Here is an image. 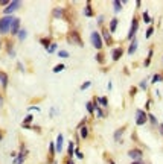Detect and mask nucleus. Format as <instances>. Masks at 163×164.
<instances>
[{
  "instance_id": "obj_1",
  "label": "nucleus",
  "mask_w": 163,
  "mask_h": 164,
  "mask_svg": "<svg viewBox=\"0 0 163 164\" xmlns=\"http://www.w3.org/2000/svg\"><path fill=\"white\" fill-rule=\"evenodd\" d=\"M14 18H15L14 15H3V17H0V35H8L9 34Z\"/></svg>"
},
{
  "instance_id": "obj_2",
  "label": "nucleus",
  "mask_w": 163,
  "mask_h": 164,
  "mask_svg": "<svg viewBox=\"0 0 163 164\" xmlns=\"http://www.w3.org/2000/svg\"><path fill=\"white\" fill-rule=\"evenodd\" d=\"M90 41H92V46H93L94 49H98V50H101L102 46H104L101 32H98V31H93V32L90 34Z\"/></svg>"
},
{
  "instance_id": "obj_3",
  "label": "nucleus",
  "mask_w": 163,
  "mask_h": 164,
  "mask_svg": "<svg viewBox=\"0 0 163 164\" xmlns=\"http://www.w3.org/2000/svg\"><path fill=\"white\" fill-rule=\"evenodd\" d=\"M67 40H69L70 44H76V46H79V47L84 46V43H82V38H81V35H79V32H78V31H75V29H72V31L69 32Z\"/></svg>"
},
{
  "instance_id": "obj_4",
  "label": "nucleus",
  "mask_w": 163,
  "mask_h": 164,
  "mask_svg": "<svg viewBox=\"0 0 163 164\" xmlns=\"http://www.w3.org/2000/svg\"><path fill=\"white\" fill-rule=\"evenodd\" d=\"M146 122H148V113L143 109H136V125L143 126Z\"/></svg>"
},
{
  "instance_id": "obj_5",
  "label": "nucleus",
  "mask_w": 163,
  "mask_h": 164,
  "mask_svg": "<svg viewBox=\"0 0 163 164\" xmlns=\"http://www.w3.org/2000/svg\"><path fill=\"white\" fill-rule=\"evenodd\" d=\"M20 6H22V2H20V0H12L11 3L3 9V14H5V15H12V14L17 11Z\"/></svg>"
},
{
  "instance_id": "obj_6",
  "label": "nucleus",
  "mask_w": 163,
  "mask_h": 164,
  "mask_svg": "<svg viewBox=\"0 0 163 164\" xmlns=\"http://www.w3.org/2000/svg\"><path fill=\"white\" fill-rule=\"evenodd\" d=\"M137 31H139V18L134 15L133 17V20H131V27H130V32H128V40H133L134 38V35L137 34Z\"/></svg>"
},
{
  "instance_id": "obj_7",
  "label": "nucleus",
  "mask_w": 163,
  "mask_h": 164,
  "mask_svg": "<svg viewBox=\"0 0 163 164\" xmlns=\"http://www.w3.org/2000/svg\"><path fill=\"white\" fill-rule=\"evenodd\" d=\"M101 36H102V41H104L107 46H113L115 40H113V36L110 34L108 27H102V29H101Z\"/></svg>"
},
{
  "instance_id": "obj_8",
  "label": "nucleus",
  "mask_w": 163,
  "mask_h": 164,
  "mask_svg": "<svg viewBox=\"0 0 163 164\" xmlns=\"http://www.w3.org/2000/svg\"><path fill=\"white\" fill-rule=\"evenodd\" d=\"M20 29H22V20L18 18V17H15L14 18V22L11 24V31H9V34L12 36H17L18 35V32H20Z\"/></svg>"
},
{
  "instance_id": "obj_9",
  "label": "nucleus",
  "mask_w": 163,
  "mask_h": 164,
  "mask_svg": "<svg viewBox=\"0 0 163 164\" xmlns=\"http://www.w3.org/2000/svg\"><path fill=\"white\" fill-rule=\"evenodd\" d=\"M128 157L133 160V161H136V160H142V157H143V151L139 149V147L130 149V151H128Z\"/></svg>"
},
{
  "instance_id": "obj_10",
  "label": "nucleus",
  "mask_w": 163,
  "mask_h": 164,
  "mask_svg": "<svg viewBox=\"0 0 163 164\" xmlns=\"http://www.w3.org/2000/svg\"><path fill=\"white\" fill-rule=\"evenodd\" d=\"M52 17L53 18H61V20H66V9L64 8H61V6H57V8H53V11H52Z\"/></svg>"
},
{
  "instance_id": "obj_11",
  "label": "nucleus",
  "mask_w": 163,
  "mask_h": 164,
  "mask_svg": "<svg viewBox=\"0 0 163 164\" xmlns=\"http://www.w3.org/2000/svg\"><path fill=\"white\" fill-rule=\"evenodd\" d=\"M0 84H2V88L3 90H6L8 88V84H9V76H8V73L3 70H0Z\"/></svg>"
},
{
  "instance_id": "obj_12",
  "label": "nucleus",
  "mask_w": 163,
  "mask_h": 164,
  "mask_svg": "<svg viewBox=\"0 0 163 164\" xmlns=\"http://www.w3.org/2000/svg\"><path fill=\"white\" fill-rule=\"evenodd\" d=\"M122 55H124V47H116V49H113V52H111V59L117 62L119 59L122 58Z\"/></svg>"
},
{
  "instance_id": "obj_13",
  "label": "nucleus",
  "mask_w": 163,
  "mask_h": 164,
  "mask_svg": "<svg viewBox=\"0 0 163 164\" xmlns=\"http://www.w3.org/2000/svg\"><path fill=\"white\" fill-rule=\"evenodd\" d=\"M78 129H79V138H82V140H87L89 138V126L87 125H79L78 126Z\"/></svg>"
},
{
  "instance_id": "obj_14",
  "label": "nucleus",
  "mask_w": 163,
  "mask_h": 164,
  "mask_svg": "<svg viewBox=\"0 0 163 164\" xmlns=\"http://www.w3.org/2000/svg\"><path fill=\"white\" fill-rule=\"evenodd\" d=\"M63 143H64V135H63V134H58V135H57V143H55V151H57V152H61V151H63Z\"/></svg>"
},
{
  "instance_id": "obj_15",
  "label": "nucleus",
  "mask_w": 163,
  "mask_h": 164,
  "mask_svg": "<svg viewBox=\"0 0 163 164\" xmlns=\"http://www.w3.org/2000/svg\"><path fill=\"white\" fill-rule=\"evenodd\" d=\"M137 46H139V41H137L136 38H133L131 43H130V47H128V52H127V53H128V55H133V53L137 50Z\"/></svg>"
},
{
  "instance_id": "obj_16",
  "label": "nucleus",
  "mask_w": 163,
  "mask_h": 164,
  "mask_svg": "<svg viewBox=\"0 0 163 164\" xmlns=\"http://www.w3.org/2000/svg\"><path fill=\"white\" fill-rule=\"evenodd\" d=\"M117 23H119V20H117V17H113L111 20H110V27H108V31H110V34H115L117 31Z\"/></svg>"
},
{
  "instance_id": "obj_17",
  "label": "nucleus",
  "mask_w": 163,
  "mask_h": 164,
  "mask_svg": "<svg viewBox=\"0 0 163 164\" xmlns=\"http://www.w3.org/2000/svg\"><path fill=\"white\" fill-rule=\"evenodd\" d=\"M125 131H127V126H122V128L116 129V132H115V135H113L115 141H120V137L125 134Z\"/></svg>"
},
{
  "instance_id": "obj_18",
  "label": "nucleus",
  "mask_w": 163,
  "mask_h": 164,
  "mask_svg": "<svg viewBox=\"0 0 163 164\" xmlns=\"http://www.w3.org/2000/svg\"><path fill=\"white\" fill-rule=\"evenodd\" d=\"M84 14H85V17H93V9H92V3L90 2H87V5L84 8Z\"/></svg>"
},
{
  "instance_id": "obj_19",
  "label": "nucleus",
  "mask_w": 163,
  "mask_h": 164,
  "mask_svg": "<svg viewBox=\"0 0 163 164\" xmlns=\"http://www.w3.org/2000/svg\"><path fill=\"white\" fill-rule=\"evenodd\" d=\"M96 99V102H98V105H102L104 108L108 106V99L105 97V96H101V97H94Z\"/></svg>"
},
{
  "instance_id": "obj_20",
  "label": "nucleus",
  "mask_w": 163,
  "mask_h": 164,
  "mask_svg": "<svg viewBox=\"0 0 163 164\" xmlns=\"http://www.w3.org/2000/svg\"><path fill=\"white\" fill-rule=\"evenodd\" d=\"M113 9H115L116 14L122 11V2H120V0H115V2H113Z\"/></svg>"
},
{
  "instance_id": "obj_21",
  "label": "nucleus",
  "mask_w": 163,
  "mask_h": 164,
  "mask_svg": "<svg viewBox=\"0 0 163 164\" xmlns=\"http://www.w3.org/2000/svg\"><path fill=\"white\" fill-rule=\"evenodd\" d=\"M26 36H28V31L22 27V29H20V32H18V35H17L18 41H24V40H26Z\"/></svg>"
},
{
  "instance_id": "obj_22",
  "label": "nucleus",
  "mask_w": 163,
  "mask_h": 164,
  "mask_svg": "<svg viewBox=\"0 0 163 164\" xmlns=\"http://www.w3.org/2000/svg\"><path fill=\"white\" fill-rule=\"evenodd\" d=\"M40 43H41V44H43V46H44V49H49V46H50V44H52V41H50V38H40Z\"/></svg>"
},
{
  "instance_id": "obj_23",
  "label": "nucleus",
  "mask_w": 163,
  "mask_h": 164,
  "mask_svg": "<svg viewBox=\"0 0 163 164\" xmlns=\"http://www.w3.org/2000/svg\"><path fill=\"white\" fill-rule=\"evenodd\" d=\"M73 153H75V144H73V141H70L69 147H67V155H69V158L73 157Z\"/></svg>"
},
{
  "instance_id": "obj_24",
  "label": "nucleus",
  "mask_w": 163,
  "mask_h": 164,
  "mask_svg": "<svg viewBox=\"0 0 163 164\" xmlns=\"http://www.w3.org/2000/svg\"><path fill=\"white\" fill-rule=\"evenodd\" d=\"M142 20H143L145 23H152V18L150 17V14H148L146 11H145L143 14H142Z\"/></svg>"
},
{
  "instance_id": "obj_25",
  "label": "nucleus",
  "mask_w": 163,
  "mask_h": 164,
  "mask_svg": "<svg viewBox=\"0 0 163 164\" xmlns=\"http://www.w3.org/2000/svg\"><path fill=\"white\" fill-rule=\"evenodd\" d=\"M148 120L151 122L152 126H157V125H159V123H157V118L154 117V114H151V113H148Z\"/></svg>"
},
{
  "instance_id": "obj_26",
  "label": "nucleus",
  "mask_w": 163,
  "mask_h": 164,
  "mask_svg": "<svg viewBox=\"0 0 163 164\" xmlns=\"http://www.w3.org/2000/svg\"><path fill=\"white\" fill-rule=\"evenodd\" d=\"M64 69H66V64H58L57 67L52 69V71H53V73H59V71H63Z\"/></svg>"
},
{
  "instance_id": "obj_27",
  "label": "nucleus",
  "mask_w": 163,
  "mask_h": 164,
  "mask_svg": "<svg viewBox=\"0 0 163 164\" xmlns=\"http://www.w3.org/2000/svg\"><path fill=\"white\" fill-rule=\"evenodd\" d=\"M94 58H96V61H98L99 64H104V62H105V58H104V53H102V52H99Z\"/></svg>"
},
{
  "instance_id": "obj_28",
  "label": "nucleus",
  "mask_w": 163,
  "mask_h": 164,
  "mask_svg": "<svg viewBox=\"0 0 163 164\" xmlns=\"http://www.w3.org/2000/svg\"><path fill=\"white\" fill-rule=\"evenodd\" d=\"M85 108H87L89 114H94V106H93L92 102H87V104H85Z\"/></svg>"
},
{
  "instance_id": "obj_29",
  "label": "nucleus",
  "mask_w": 163,
  "mask_h": 164,
  "mask_svg": "<svg viewBox=\"0 0 163 164\" xmlns=\"http://www.w3.org/2000/svg\"><path fill=\"white\" fill-rule=\"evenodd\" d=\"M162 79H163V78H162V73H155V75L152 76L151 82H152V84H155V82H157V81L160 82V81H162Z\"/></svg>"
},
{
  "instance_id": "obj_30",
  "label": "nucleus",
  "mask_w": 163,
  "mask_h": 164,
  "mask_svg": "<svg viewBox=\"0 0 163 164\" xmlns=\"http://www.w3.org/2000/svg\"><path fill=\"white\" fill-rule=\"evenodd\" d=\"M57 55H58L59 58H69V56H70L67 50H58V53H57Z\"/></svg>"
},
{
  "instance_id": "obj_31",
  "label": "nucleus",
  "mask_w": 163,
  "mask_h": 164,
  "mask_svg": "<svg viewBox=\"0 0 163 164\" xmlns=\"http://www.w3.org/2000/svg\"><path fill=\"white\" fill-rule=\"evenodd\" d=\"M151 58H152V49H150V53H148V58L145 59V67H148V65H150V62H151Z\"/></svg>"
},
{
  "instance_id": "obj_32",
  "label": "nucleus",
  "mask_w": 163,
  "mask_h": 164,
  "mask_svg": "<svg viewBox=\"0 0 163 164\" xmlns=\"http://www.w3.org/2000/svg\"><path fill=\"white\" fill-rule=\"evenodd\" d=\"M152 34H154V26H150V27H148V31L145 32V38H150Z\"/></svg>"
},
{
  "instance_id": "obj_33",
  "label": "nucleus",
  "mask_w": 163,
  "mask_h": 164,
  "mask_svg": "<svg viewBox=\"0 0 163 164\" xmlns=\"http://www.w3.org/2000/svg\"><path fill=\"white\" fill-rule=\"evenodd\" d=\"M90 85H92V82H90V81H85V82H84V84L81 85V88H79V90H81V91H85V90H87Z\"/></svg>"
},
{
  "instance_id": "obj_34",
  "label": "nucleus",
  "mask_w": 163,
  "mask_h": 164,
  "mask_svg": "<svg viewBox=\"0 0 163 164\" xmlns=\"http://www.w3.org/2000/svg\"><path fill=\"white\" fill-rule=\"evenodd\" d=\"M139 87H140V88H142V90H146V88H148V81H146V79H143V81H140Z\"/></svg>"
},
{
  "instance_id": "obj_35",
  "label": "nucleus",
  "mask_w": 163,
  "mask_h": 164,
  "mask_svg": "<svg viewBox=\"0 0 163 164\" xmlns=\"http://www.w3.org/2000/svg\"><path fill=\"white\" fill-rule=\"evenodd\" d=\"M55 50H57V44H55V43H52L46 52H47V53H52V52H55Z\"/></svg>"
},
{
  "instance_id": "obj_36",
  "label": "nucleus",
  "mask_w": 163,
  "mask_h": 164,
  "mask_svg": "<svg viewBox=\"0 0 163 164\" xmlns=\"http://www.w3.org/2000/svg\"><path fill=\"white\" fill-rule=\"evenodd\" d=\"M9 3H11V0H0V6H3V8H6Z\"/></svg>"
},
{
  "instance_id": "obj_37",
  "label": "nucleus",
  "mask_w": 163,
  "mask_h": 164,
  "mask_svg": "<svg viewBox=\"0 0 163 164\" xmlns=\"http://www.w3.org/2000/svg\"><path fill=\"white\" fill-rule=\"evenodd\" d=\"M104 15H99V18H98V26H102L104 24Z\"/></svg>"
},
{
  "instance_id": "obj_38",
  "label": "nucleus",
  "mask_w": 163,
  "mask_h": 164,
  "mask_svg": "<svg viewBox=\"0 0 163 164\" xmlns=\"http://www.w3.org/2000/svg\"><path fill=\"white\" fill-rule=\"evenodd\" d=\"M75 155H76L78 158H84V155H82V153L79 152V149H75Z\"/></svg>"
},
{
  "instance_id": "obj_39",
  "label": "nucleus",
  "mask_w": 163,
  "mask_h": 164,
  "mask_svg": "<svg viewBox=\"0 0 163 164\" xmlns=\"http://www.w3.org/2000/svg\"><path fill=\"white\" fill-rule=\"evenodd\" d=\"M136 93H137V88H136V87H133V88H131V91H130V96H136Z\"/></svg>"
},
{
  "instance_id": "obj_40",
  "label": "nucleus",
  "mask_w": 163,
  "mask_h": 164,
  "mask_svg": "<svg viewBox=\"0 0 163 164\" xmlns=\"http://www.w3.org/2000/svg\"><path fill=\"white\" fill-rule=\"evenodd\" d=\"M157 128H159V132H160V135L163 137V123H160V125H157Z\"/></svg>"
},
{
  "instance_id": "obj_41",
  "label": "nucleus",
  "mask_w": 163,
  "mask_h": 164,
  "mask_svg": "<svg viewBox=\"0 0 163 164\" xmlns=\"http://www.w3.org/2000/svg\"><path fill=\"white\" fill-rule=\"evenodd\" d=\"M29 111H40V106H29Z\"/></svg>"
},
{
  "instance_id": "obj_42",
  "label": "nucleus",
  "mask_w": 163,
  "mask_h": 164,
  "mask_svg": "<svg viewBox=\"0 0 163 164\" xmlns=\"http://www.w3.org/2000/svg\"><path fill=\"white\" fill-rule=\"evenodd\" d=\"M130 164H145V161L143 160H136V161H133V163H130Z\"/></svg>"
},
{
  "instance_id": "obj_43",
  "label": "nucleus",
  "mask_w": 163,
  "mask_h": 164,
  "mask_svg": "<svg viewBox=\"0 0 163 164\" xmlns=\"http://www.w3.org/2000/svg\"><path fill=\"white\" fill-rule=\"evenodd\" d=\"M66 164H75V161H73L72 158H67V161H66Z\"/></svg>"
},
{
  "instance_id": "obj_44",
  "label": "nucleus",
  "mask_w": 163,
  "mask_h": 164,
  "mask_svg": "<svg viewBox=\"0 0 163 164\" xmlns=\"http://www.w3.org/2000/svg\"><path fill=\"white\" fill-rule=\"evenodd\" d=\"M140 5H142V2H140V0H137V2H136V6H137V8H140Z\"/></svg>"
},
{
  "instance_id": "obj_45",
  "label": "nucleus",
  "mask_w": 163,
  "mask_h": 164,
  "mask_svg": "<svg viewBox=\"0 0 163 164\" xmlns=\"http://www.w3.org/2000/svg\"><path fill=\"white\" fill-rule=\"evenodd\" d=\"M2 106H3V97L0 96V108H2Z\"/></svg>"
},
{
  "instance_id": "obj_46",
  "label": "nucleus",
  "mask_w": 163,
  "mask_h": 164,
  "mask_svg": "<svg viewBox=\"0 0 163 164\" xmlns=\"http://www.w3.org/2000/svg\"><path fill=\"white\" fill-rule=\"evenodd\" d=\"M3 140V132H2V131H0V141Z\"/></svg>"
},
{
  "instance_id": "obj_47",
  "label": "nucleus",
  "mask_w": 163,
  "mask_h": 164,
  "mask_svg": "<svg viewBox=\"0 0 163 164\" xmlns=\"http://www.w3.org/2000/svg\"><path fill=\"white\" fill-rule=\"evenodd\" d=\"M108 164H116V163H115L113 160H108Z\"/></svg>"
},
{
  "instance_id": "obj_48",
  "label": "nucleus",
  "mask_w": 163,
  "mask_h": 164,
  "mask_svg": "<svg viewBox=\"0 0 163 164\" xmlns=\"http://www.w3.org/2000/svg\"><path fill=\"white\" fill-rule=\"evenodd\" d=\"M52 164H58V161H55V160H53V161H52Z\"/></svg>"
},
{
  "instance_id": "obj_49",
  "label": "nucleus",
  "mask_w": 163,
  "mask_h": 164,
  "mask_svg": "<svg viewBox=\"0 0 163 164\" xmlns=\"http://www.w3.org/2000/svg\"><path fill=\"white\" fill-rule=\"evenodd\" d=\"M2 47H3V43H2V41H0V49H2Z\"/></svg>"
}]
</instances>
